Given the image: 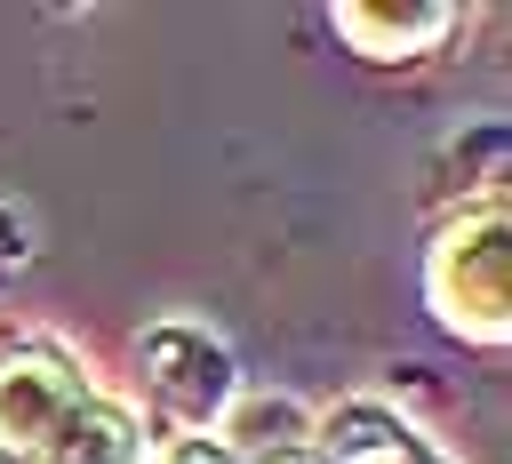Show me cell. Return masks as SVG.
<instances>
[{
    "mask_svg": "<svg viewBox=\"0 0 512 464\" xmlns=\"http://www.w3.org/2000/svg\"><path fill=\"white\" fill-rule=\"evenodd\" d=\"M48 464H144V432H136V416L120 400H96L88 392L64 416V432L48 440Z\"/></svg>",
    "mask_w": 512,
    "mask_h": 464,
    "instance_id": "5b68a950",
    "label": "cell"
},
{
    "mask_svg": "<svg viewBox=\"0 0 512 464\" xmlns=\"http://www.w3.org/2000/svg\"><path fill=\"white\" fill-rule=\"evenodd\" d=\"M240 464H280V456H304V440H312V416L296 408V400H240L232 408V424L216 432Z\"/></svg>",
    "mask_w": 512,
    "mask_h": 464,
    "instance_id": "8992f818",
    "label": "cell"
},
{
    "mask_svg": "<svg viewBox=\"0 0 512 464\" xmlns=\"http://www.w3.org/2000/svg\"><path fill=\"white\" fill-rule=\"evenodd\" d=\"M80 400H88V376L56 344L0 352V456H48V440Z\"/></svg>",
    "mask_w": 512,
    "mask_h": 464,
    "instance_id": "3957f363",
    "label": "cell"
},
{
    "mask_svg": "<svg viewBox=\"0 0 512 464\" xmlns=\"http://www.w3.org/2000/svg\"><path fill=\"white\" fill-rule=\"evenodd\" d=\"M456 24V8H392V0H360V8H336V32L376 56V64H408L416 48H432L440 32Z\"/></svg>",
    "mask_w": 512,
    "mask_h": 464,
    "instance_id": "277c9868",
    "label": "cell"
},
{
    "mask_svg": "<svg viewBox=\"0 0 512 464\" xmlns=\"http://www.w3.org/2000/svg\"><path fill=\"white\" fill-rule=\"evenodd\" d=\"M160 464H240V456H232L224 440H176V448H168Z\"/></svg>",
    "mask_w": 512,
    "mask_h": 464,
    "instance_id": "52a82bcc",
    "label": "cell"
},
{
    "mask_svg": "<svg viewBox=\"0 0 512 464\" xmlns=\"http://www.w3.org/2000/svg\"><path fill=\"white\" fill-rule=\"evenodd\" d=\"M280 464H312V456H280Z\"/></svg>",
    "mask_w": 512,
    "mask_h": 464,
    "instance_id": "ba28073f",
    "label": "cell"
},
{
    "mask_svg": "<svg viewBox=\"0 0 512 464\" xmlns=\"http://www.w3.org/2000/svg\"><path fill=\"white\" fill-rule=\"evenodd\" d=\"M144 392H152V408H160L184 440H208V432L224 424V408L240 400L224 344H216L208 328H192V320H160V328L144 336Z\"/></svg>",
    "mask_w": 512,
    "mask_h": 464,
    "instance_id": "7a4b0ae2",
    "label": "cell"
},
{
    "mask_svg": "<svg viewBox=\"0 0 512 464\" xmlns=\"http://www.w3.org/2000/svg\"><path fill=\"white\" fill-rule=\"evenodd\" d=\"M424 288H432V312H440L456 336H472V344H496V336H504L512 248H504V208H496V200H480L472 216H456V224L440 232Z\"/></svg>",
    "mask_w": 512,
    "mask_h": 464,
    "instance_id": "6da1fadb",
    "label": "cell"
}]
</instances>
